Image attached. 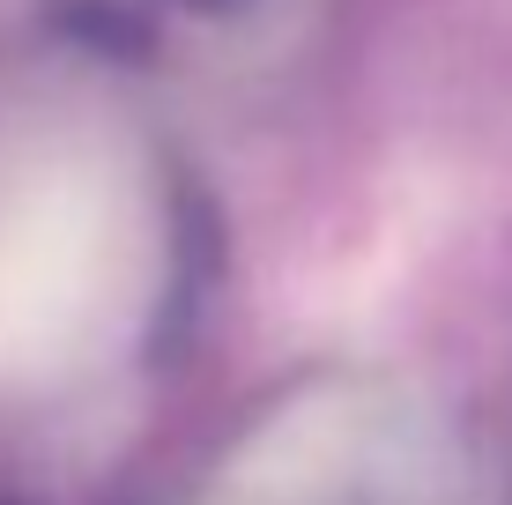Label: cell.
<instances>
[{"label":"cell","mask_w":512,"mask_h":505,"mask_svg":"<svg viewBox=\"0 0 512 505\" xmlns=\"http://www.w3.org/2000/svg\"><path fill=\"white\" fill-rule=\"evenodd\" d=\"M179 290V208L104 104H0V394L112 379Z\"/></svg>","instance_id":"cell-1"},{"label":"cell","mask_w":512,"mask_h":505,"mask_svg":"<svg viewBox=\"0 0 512 505\" xmlns=\"http://www.w3.org/2000/svg\"><path fill=\"white\" fill-rule=\"evenodd\" d=\"M201 505H438L431 498V461L409 439H386L357 416L342 431H275L216 476Z\"/></svg>","instance_id":"cell-2"}]
</instances>
